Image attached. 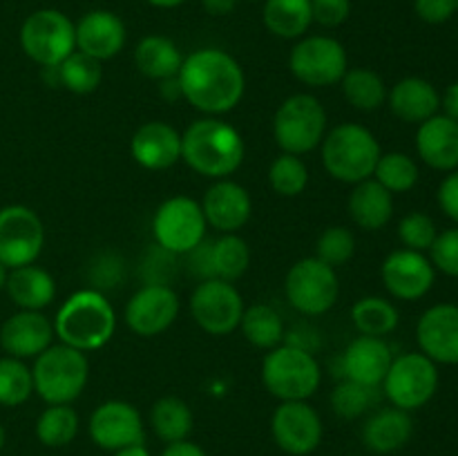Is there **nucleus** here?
<instances>
[{
	"instance_id": "38",
	"label": "nucleus",
	"mask_w": 458,
	"mask_h": 456,
	"mask_svg": "<svg viewBox=\"0 0 458 456\" xmlns=\"http://www.w3.org/2000/svg\"><path fill=\"white\" fill-rule=\"evenodd\" d=\"M79 414L70 405H49L36 420V436L45 447H65L79 434Z\"/></svg>"
},
{
	"instance_id": "12",
	"label": "nucleus",
	"mask_w": 458,
	"mask_h": 456,
	"mask_svg": "<svg viewBox=\"0 0 458 456\" xmlns=\"http://www.w3.org/2000/svg\"><path fill=\"white\" fill-rule=\"evenodd\" d=\"M289 70L309 88H329L349 70L347 49L331 36H307L291 49Z\"/></svg>"
},
{
	"instance_id": "1",
	"label": "nucleus",
	"mask_w": 458,
	"mask_h": 456,
	"mask_svg": "<svg viewBox=\"0 0 458 456\" xmlns=\"http://www.w3.org/2000/svg\"><path fill=\"white\" fill-rule=\"evenodd\" d=\"M177 79L183 101L208 116L235 110L246 92V76L240 63L215 47L197 49L183 58Z\"/></svg>"
},
{
	"instance_id": "46",
	"label": "nucleus",
	"mask_w": 458,
	"mask_h": 456,
	"mask_svg": "<svg viewBox=\"0 0 458 456\" xmlns=\"http://www.w3.org/2000/svg\"><path fill=\"white\" fill-rule=\"evenodd\" d=\"M313 22L322 27H340L352 13V0H311Z\"/></svg>"
},
{
	"instance_id": "2",
	"label": "nucleus",
	"mask_w": 458,
	"mask_h": 456,
	"mask_svg": "<svg viewBox=\"0 0 458 456\" xmlns=\"http://www.w3.org/2000/svg\"><path fill=\"white\" fill-rule=\"evenodd\" d=\"M242 134L219 116L192 121L182 134V159L188 168L208 179H228L244 164Z\"/></svg>"
},
{
	"instance_id": "7",
	"label": "nucleus",
	"mask_w": 458,
	"mask_h": 456,
	"mask_svg": "<svg viewBox=\"0 0 458 456\" xmlns=\"http://www.w3.org/2000/svg\"><path fill=\"white\" fill-rule=\"evenodd\" d=\"M327 134V110L313 94L300 92L282 101L273 116V139L282 152L309 155Z\"/></svg>"
},
{
	"instance_id": "20",
	"label": "nucleus",
	"mask_w": 458,
	"mask_h": 456,
	"mask_svg": "<svg viewBox=\"0 0 458 456\" xmlns=\"http://www.w3.org/2000/svg\"><path fill=\"white\" fill-rule=\"evenodd\" d=\"M201 210H204L206 224L224 235V232H237L249 224L253 201L242 183L231 182V179H217L206 190L204 199H201Z\"/></svg>"
},
{
	"instance_id": "32",
	"label": "nucleus",
	"mask_w": 458,
	"mask_h": 456,
	"mask_svg": "<svg viewBox=\"0 0 458 456\" xmlns=\"http://www.w3.org/2000/svg\"><path fill=\"white\" fill-rule=\"evenodd\" d=\"M343 94L352 107L360 112H374L387 103V85L383 76L367 67H352L343 76Z\"/></svg>"
},
{
	"instance_id": "36",
	"label": "nucleus",
	"mask_w": 458,
	"mask_h": 456,
	"mask_svg": "<svg viewBox=\"0 0 458 456\" xmlns=\"http://www.w3.org/2000/svg\"><path fill=\"white\" fill-rule=\"evenodd\" d=\"M240 329L253 347L267 351L276 349L284 340V322L280 313L268 304H250L249 308H244Z\"/></svg>"
},
{
	"instance_id": "48",
	"label": "nucleus",
	"mask_w": 458,
	"mask_h": 456,
	"mask_svg": "<svg viewBox=\"0 0 458 456\" xmlns=\"http://www.w3.org/2000/svg\"><path fill=\"white\" fill-rule=\"evenodd\" d=\"M438 206L452 222L458 224V170L447 173L438 186Z\"/></svg>"
},
{
	"instance_id": "5",
	"label": "nucleus",
	"mask_w": 458,
	"mask_h": 456,
	"mask_svg": "<svg viewBox=\"0 0 458 456\" xmlns=\"http://www.w3.org/2000/svg\"><path fill=\"white\" fill-rule=\"evenodd\" d=\"M31 378H34V392L47 405H72L88 384V356L63 342L52 344L34 358Z\"/></svg>"
},
{
	"instance_id": "52",
	"label": "nucleus",
	"mask_w": 458,
	"mask_h": 456,
	"mask_svg": "<svg viewBox=\"0 0 458 456\" xmlns=\"http://www.w3.org/2000/svg\"><path fill=\"white\" fill-rule=\"evenodd\" d=\"M161 94H164V97L168 98L170 103H174V98H183L182 97V85H179L177 76H174V79L161 80Z\"/></svg>"
},
{
	"instance_id": "16",
	"label": "nucleus",
	"mask_w": 458,
	"mask_h": 456,
	"mask_svg": "<svg viewBox=\"0 0 458 456\" xmlns=\"http://www.w3.org/2000/svg\"><path fill=\"white\" fill-rule=\"evenodd\" d=\"M179 316V295L168 284H146L125 304V325L141 338H155L174 325Z\"/></svg>"
},
{
	"instance_id": "29",
	"label": "nucleus",
	"mask_w": 458,
	"mask_h": 456,
	"mask_svg": "<svg viewBox=\"0 0 458 456\" xmlns=\"http://www.w3.org/2000/svg\"><path fill=\"white\" fill-rule=\"evenodd\" d=\"M349 217L362 231H380L394 217V195L374 177L356 183L347 201Z\"/></svg>"
},
{
	"instance_id": "25",
	"label": "nucleus",
	"mask_w": 458,
	"mask_h": 456,
	"mask_svg": "<svg viewBox=\"0 0 458 456\" xmlns=\"http://www.w3.org/2000/svg\"><path fill=\"white\" fill-rule=\"evenodd\" d=\"M416 152L434 170H458V121L445 114H434L423 121L416 132Z\"/></svg>"
},
{
	"instance_id": "51",
	"label": "nucleus",
	"mask_w": 458,
	"mask_h": 456,
	"mask_svg": "<svg viewBox=\"0 0 458 456\" xmlns=\"http://www.w3.org/2000/svg\"><path fill=\"white\" fill-rule=\"evenodd\" d=\"M201 4L210 16H226L237 7V0H201Z\"/></svg>"
},
{
	"instance_id": "54",
	"label": "nucleus",
	"mask_w": 458,
	"mask_h": 456,
	"mask_svg": "<svg viewBox=\"0 0 458 456\" xmlns=\"http://www.w3.org/2000/svg\"><path fill=\"white\" fill-rule=\"evenodd\" d=\"M150 4H155V7L159 9H173V7H179L182 3H186V0H148Z\"/></svg>"
},
{
	"instance_id": "26",
	"label": "nucleus",
	"mask_w": 458,
	"mask_h": 456,
	"mask_svg": "<svg viewBox=\"0 0 458 456\" xmlns=\"http://www.w3.org/2000/svg\"><path fill=\"white\" fill-rule=\"evenodd\" d=\"M387 101L396 119L414 125H420L423 121L432 119L441 110V94H438V89L428 79H420V76H407V79L398 80L389 89Z\"/></svg>"
},
{
	"instance_id": "10",
	"label": "nucleus",
	"mask_w": 458,
	"mask_h": 456,
	"mask_svg": "<svg viewBox=\"0 0 458 456\" xmlns=\"http://www.w3.org/2000/svg\"><path fill=\"white\" fill-rule=\"evenodd\" d=\"M385 396L403 411L428 405L438 389V367L425 353H403L394 358L383 380Z\"/></svg>"
},
{
	"instance_id": "8",
	"label": "nucleus",
	"mask_w": 458,
	"mask_h": 456,
	"mask_svg": "<svg viewBox=\"0 0 458 456\" xmlns=\"http://www.w3.org/2000/svg\"><path fill=\"white\" fill-rule=\"evenodd\" d=\"M21 47L40 67H58L76 52V25L58 9H38L21 27Z\"/></svg>"
},
{
	"instance_id": "55",
	"label": "nucleus",
	"mask_w": 458,
	"mask_h": 456,
	"mask_svg": "<svg viewBox=\"0 0 458 456\" xmlns=\"http://www.w3.org/2000/svg\"><path fill=\"white\" fill-rule=\"evenodd\" d=\"M7 275H9L7 266H4V264L0 262V291H3L4 284H7Z\"/></svg>"
},
{
	"instance_id": "28",
	"label": "nucleus",
	"mask_w": 458,
	"mask_h": 456,
	"mask_svg": "<svg viewBox=\"0 0 458 456\" xmlns=\"http://www.w3.org/2000/svg\"><path fill=\"white\" fill-rule=\"evenodd\" d=\"M4 289L21 311H43L56 298L54 277L49 275V271L36 266V264L9 268Z\"/></svg>"
},
{
	"instance_id": "11",
	"label": "nucleus",
	"mask_w": 458,
	"mask_h": 456,
	"mask_svg": "<svg viewBox=\"0 0 458 456\" xmlns=\"http://www.w3.org/2000/svg\"><path fill=\"white\" fill-rule=\"evenodd\" d=\"M284 293L291 307L302 316H322L338 302V273L318 258L298 259L286 273Z\"/></svg>"
},
{
	"instance_id": "41",
	"label": "nucleus",
	"mask_w": 458,
	"mask_h": 456,
	"mask_svg": "<svg viewBox=\"0 0 458 456\" xmlns=\"http://www.w3.org/2000/svg\"><path fill=\"white\" fill-rule=\"evenodd\" d=\"M268 183L282 197L302 195L309 183V170L302 156L280 152L268 168Z\"/></svg>"
},
{
	"instance_id": "24",
	"label": "nucleus",
	"mask_w": 458,
	"mask_h": 456,
	"mask_svg": "<svg viewBox=\"0 0 458 456\" xmlns=\"http://www.w3.org/2000/svg\"><path fill=\"white\" fill-rule=\"evenodd\" d=\"M125 45V25L116 13L94 9L76 22V49L97 61L114 58Z\"/></svg>"
},
{
	"instance_id": "6",
	"label": "nucleus",
	"mask_w": 458,
	"mask_h": 456,
	"mask_svg": "<svg viewBox=\"0 0 458 456\" xmlns=\"http://www.w3.org/2000/svg\"><path fill=\"white\" fill-rule=\"evenodd\" d=\"M320 380V365L307 349L284 342L264 356L262 383L280 402L307 401L318 392Z\"/></svg>"
},
{
	"instance_id": "39",
	"label": "nucleus",
	"mask_w": 458,
	"mask_h": 456,
	"mask_svg": "<svg viewBox=\"0 0 458 456\" xmlns=\"http://www.w3.org/2000/svg\"><path fill=\"white\" fill-rule=\"evenodd\" d=\"M420 170L416 161L405 152H385L376 164L374 179L392 195L410 192L419 183Z\"/></svg>"
},
{
	"instance_id": "56",
	"label": "nucleus",
	"mask_w": 458,
	"mask_h": 456,
	"mask_svg": "<svg viewBox=\"0 0 458 456\" xmlns=\"http://www.w3.org/2000/svg\"><path fill=\"white\" fill-rule=\"evenodd\" d=\"M4 438H7V434H4L3 423H0V450H3V447H4Z\"/></svg>"
},
{
	"instance_id": "33",
	"label": "nucleus",
	"mask_w": 458,
	"mask_h": 456,
	"mask_svg": "<svg viewBox=\"0 0 458 456\" xmlns=\"http://www.w3.org/2000/svg\"><path fill=\"white\" fill-rule=\"evenodd\" d=\"M150 425L164 443L186 441L192 432V410L177 396H164L152 405Z\"/></svg>"
},
{
	"instance_id": "47",
	"label": "nucleus",
	"mask_w": 458,
	"mask_h": 456,
	"mask_svg": "<svg viewBox=\"0 0 458 456\" xmlns=\"http://www.w3.org/2000/svg\"><path fill=\"white\" fill-rule=\"evenodd\" d=\"M414 12L429 25H443L456 13V0H414Z\"/></svg>"
},
{
	"instance_id": "22",
	"label": "nucleus",
	"mask_w": 458,
	"mask_h": 456,
	"mask_svg": "<svg viewBox=\"0 0 458 456\" xmlns=\"http://www.w3.org/2000/svg\"><path fill=\"white\" fill-rule=\"evenodd\" d=\"M130 152L141 168L168 170L182 161V132L165 121H148L132 134Z\"/></svg>"
},
{
	"instance_id": "4",
	"label": "nucleus",
	"mask_w": 458,
	"mask_h": 456,
	"mask_svg": "<svg viewBox=\"0 0 458 456\" xmlns=\"http://www.w3.org/2000/svg\"><path fill=\"white\" fill-rule=\"evenodd\" d=\"M325 170L343 183L365 182L374 177L378 164L380 143L369 128L360 123H340L325 134L320 143Z\"/></svg>"
},
{
	"instance_id": "9",
	"label": "nucleus",
	"mask_w": 458,
	"mask_h": 456,
	"mask_svg": "<svg viewBox=\"0 0 458 456\" xmlns=\"http://www.w3.org/2000/svg\"><path fill=\"white\" fill-rule=\"evenodd\" d=\"M204 210L192 197L177 195L165 199L152 217V235L161 250L186 255L206 240Z\"/></svg>"
},
{
	"instance_id": "18",
	"label": "nucleus",
	"mask_w": 458,
	"mask_h": 456,
	"mask_svg": "<svg viewBox=\"0 0 458 456\" xmlns=\"http://www.w3.org/2000/svg\"><path fill=\"white\" fill-rule=\"evenodd\" d=\"M88 429L89 438L107 452L143 443L141 414L125 401H107L98 405L89 416Z\"/></svg>"
},
{
	"instance_id": "37",
	"label": "nucleus",
	"mask_w": 458,
	"mask_h": 456,
	"mask_svg": "<svg viewBox=\"0 0 458 456\" xmlns=\"http://www.w3.org/2000/svg\"><path fill=\"white\" fill-rule=\"evenodd\" d=\"M56 76L58 85L67 88L70 92L92 94L103 80V65L101 61L76 49L56 67Z\"/></svg>"
},
{
	"instance_id": "23",
	"label": "nucleus",
	"mask_w": 458,
	"mask_h": 456,
	"mask_svg": "<svg viewBox=\"0 0 458 456\" xmlns=\"http://www.w3.org/2000/svg\"><path fill=\"white\" fill-rule=\"evenodd\" d=\"M392 360V347L385 342V338L358 335L343 353V376L365 387H380Z\"/></svg>"
},
{
	"instance_id": "19",
	"label": "nucleus",
	"mask_w": 458,
	"mask_h": 456,
	"mask_svg": "<svg viewBox=\"0 0 458 456\" xmlns=\"http://www.w3.org/2000/svg\"><path fill=\"white\" fill-rule=\"evenodd\" d=\"M420 353L437 365H458V304H434L416 325Z\"/></svg>"
},
{
	"instance_id": "17",
	"label": "nucleus",
	"mask_w": 458,
	"mask_h": 456,
	"mask_svg": "<svg viewBox=\"0 0 458 456\" xmlns=\"http://www.w3.org/2000/svg\"><path fill=\"white\" fill-rule=\"evenodd\" d=\"M380 277L392 298L416 302L432 291L437 282V268L429 262V258H425V253L398 249L385 258Z\"/></svg>"
},
{
	"instance_id": "31",
	"label": "nucleus",
	"mask_w": 458,
	"mask_h": 456,
	"mask_svg": "<svg viewBox=\"0 0 458 456\" xmlns=\"http://www.w3.org/2000/svg\"><path fill=\"white\" fill-rule=\"evenodd\" d=\"M313 22L311 0H267L264 25L280 38H300Z\"/></svg>"
},
{
	"instance_id": "27",
	"label": "nucleus",
	"mask_w": 458,
	"mask_h": 456,
	"mask_svg": "<svg viewBox=\"0 0 458 456\" xmlns=\"http://www.w3.org/2000/svg\"><path fill=\"white\" fill-rule=\"evenodd\" d=\"M411 434H414V423L410 411L387 407L367 418L362 427V443L376 454H394L410 443Z\"/></svg>"
},
{
	"instance_id": "30",
	"label": "nucleus",
	"mask_w": 458,
	"mask_h": 456,
	"mask_svg": "<svg viewBox=\"0 0 458 456\" xmlns=\"http://www.w3.org/2000/svg\"><path fill=\"white\" fill-rule=\"evenodd\" d=\"M134 63L143 76L161 83L179 76L183 56L177 45L165 36H146L134 49Z\"/></svg>"
},
{
	"instance_id": "3",
	"label": "nucleus",
	"mask_w": 458,
	"mask_h": 456,
	"mask_svg": "<svg viewBox=\"0 0 458 456\" xmlns=\"http://www.w3.org/2000/svg\"><path fill=\"white\" fill-rule=\"evenodd\" d=\"M116 331V313L110 300L97 289L72 293L54 317V334L67 347L97 351L106 347Z\"/></svg>"
},
{
	"instance_id": "14",
	"label": "nucleus",
	"mask_w": 458,
	"mask_h": 456,
	"mask_svg": "<svg viewBox=\"0 0 458 456\" xmlns=\"http://www.w3.org/2000/svg\"><path fill=\"white\" fill-rule=\"evenodd\" d=\"M45 246V226L30 206L0 208V262L7 268L27 266L38 259Z\"/></svg>"
},
{
	"instance_id": "42",
	"label": "nucleus",
	"mask_w": 458,
	"mask_h": 456,
	"mask_svg": "<svg viewBox=\"0 0 458 456\" xmlns=\"http://www.w3.org/2000/svg\"><path fill=\"white\" fill-rule=\"evenodd\" d=\"M376 389L378 387H365V384H358L353 380L344 378L331 392V407H334V411L340 418L353 420L371 410V405L378 398L376 396Z\"/></svg>"
},
{
	"instance_id": "13",
	"label": "nucleus",
	"mask_w": 458,
	"mask_h": 456,
	"mask_svg": "<svg viewBox=\"0 0 458 456\" xmlns=\"http://www.w3.org/2000/svg\"><path fill=\"white\" fill-rule=\"evenodd\" d=\"M244 300L233 282L201 280L191 295V313L201 331L210 335H228L240 329Z\"/></svg>"
},
{
	"instance_id": "43",
	"label": "nucleus",
	"mask_w": 458,
	"mask_h": 456,
	"mask_svg": "<svg viewBox=\"0 0 458 456\" xmlns=\"http://www.w3.org/2000/svg\"><path fill=\"white\" fill-rule=\"evenodd\" d=\"M353 253H356V237H353V232L344 226H329L318 237L316 255L313 258L325 262L327 266L338 268L344 266L353 258Z\"/></svg>"
},
{
	"instance_id": "53",
	"label": "nucleus",
	"mask_w": 458,
	"mask_h": 456,
	"mask_svg": "<svg viewBox=\"0 0 458 456\" xmlns=\"http://www.w3.org/2000/svg\"><path fill=\"white\" fill-rule=\"evenodd\" d=\"M114 456H150V452H148V447L143 443H137V445L121 447V450L114 452Z\"/></svg>"
},
{
	"instance_id": "34",
	"label": "nucleus",
	"mask_w": 458,
	"mask_h": 456,
	"mask_svg": "<svg viewBox=\"0 0 458 456\" xmlns=\"http://www.w3.org/2000/svg\"><path fill=\"white\" fill-rule=\"evenodd\" d=\"M250 264L249 244L237 232H224L219 240L210 241V271L224 282H237Z\"/></svg>"
},
{
	"instance_id": "57",
	"label": "nucleus",
	"mask_w": 458,
	"mask_h": 456,
	"mask_svg": "<svg viewBox=\"0 0 458 456\" xmlns=\"http://www.w3.org/2000/svg\"><path fill=\"white\" fill-rule=\"evenodd\" d=\"M456 13H458V0H456Z\"/></svg>"
},
{
	"instance_id": "44",
	"label": "nucleus",
	"mask_w": 458,
	"mask_h": 456,
	"mask_svg": "<svg viewBox=\"0 0 458 456\" xmlns=\"http://www.w3.org/2000/svg\"><path fill=\"white\" fill-rule=\"evenodd\" d=\"M437 235V224H434V219L428 213L414 210V213H407L401 219V224H398V240L410 250L425 253V250L432 249Z\"/></svg>"
},
{
	"instance_id": "21",
	"label": "nucleus",
	"mask_w": 458,
	"mask_h": 456,
	"mask_svg": "<svg viewBox=\"0 0 458 456\" xmlns=\"http://www.w3.org/2000/svg\"><path fill=\"white\" fill-rule=\"evenodd\" d=\"M54 338V322L43 311H18L0 326V347L18 360L40 356Z\"/></svg>"
},
{
	"instance_id": "15",
	"label": "nucleus",
	"mask_w": 458,
	"mask_h": 456,
	"mask_svg": "<svg viewBox=\"0 0 458 456\" xmlns=\"http://www.w3.org/2000/svg\"><path fill=\"white\" fill-rule=\"evenodd\" d=\"M271 434L282 452L307 456L322 443V418L307 401H284L273 411Z\"/></svg>"
},
{
	"instance_id": "50",
	"label": "nucleus",
	"mask_w": 458,
	"mask_h": 456,
	"mask_svg": "<svg viewBox=\"0 0 458 456\" xmlns=\"http://www.w3.org/2000/svg\"><path fill=\"white\" fill-rule=\"evenodd\" d=\"M441 110H443V114H445V116H450V119L458 121V80H456V83L447 85L445 92H443Z\"/></svg>"
},
{
	"instance_id": "35",
	"label": "nucleus",
	"mask_w": 458,
	"mask_h": 456,
	"mask_svg": "<svg viewBox=\"0 0 458 456\" xmlns=\"http://www.w3.org/2000/svg\"><path fill=\"white\" fill-rule=\"evenodd\" d=\"M352 322L360 335L385 338L392 331H396L401 316H398V308L389 300L378 298V295H367V298H360L353 304Z\"/></svg>"
},
{
	"instance_id": "45",
	"label": "nucleus",
	"mask_w": 458,
	"mask_h": 456,
	"mask_svg": "<svg viewBox=\"0 0 458 456\" xmlns=\"http://www.w3.org/2000/svg\"><path fill=\"white\" fill-rule=\"evenodd\" d=\"M429 262L434 268L450 277H458V228L438 232L429 249Z\"/></svg>"
},
{
	"instance_id": "40",
	"label": "nucleus",
	"mask_w": 458,
	"mask_h": 456,
	"mask_svg": "<svg viewBox=\"0 0 458 456\" xmlns=\"http://www.w3.org/2000/svg\"><path fill=\"white\" fill-rule=\"evenodd\" d=\"M31 392H34V378L30 367L18 358H0V405H22L30 401Z\"/></svg>"
},
{
	"instance_id": "49",
	"label": "nucleus",
	"mask_w": 458,
	"mask_h": 456,
	"mask_svg": "<svg viewBox=\"0 0 458 456\" xmlns=\"http://www.w3.org/2000/svg\"><path fill=\"white\" fill-rule=\"evenodd\" d=\"M161 456H206V452L201 450L197 443L188 441V438H186V441L168 443V447L161 452Z\"/></svg>"
}]
</instances>
